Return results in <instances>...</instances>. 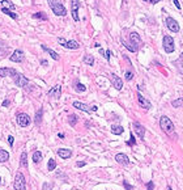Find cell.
<instances>
[{
  "label": "cell",
  "instance_id": "1",
  "mask_svg": "<svg viewBox=\"0 0 183 190\" xmlns=\"http://www.w3.org/2000/svg\"><path fill=\"white\" fill-rule=\"evenodd\" d=\"M48 6L52 9V12L56 16H66L67 14V9L59 0H48Z\"/></svg>",
  "mask_w": 183,
  "mask_h": 190
},
{
  "label": "cell",
  "instance_id": "2",
  "mask_svg": "<svg viewBox=\"0 0 183 190\" xmlns=\"http://www.w3.org/2000/svg\"><path fill=\"white\" fill-rule=\"evenodd\" d=\"M160 127L162 131H165L166 134H169L171 135L173 133H174V123L170 121L169 117H166V115H162L161 117V119H160Z\"/></svg>",
  "mask_w": 183,
  "mask_h": 190
},
{
  "label": "cell",
  "instance_id": "3",
  "mask_svg": "<svg viewBox=\"0 0 183 190\" xmlns=\"http://www.w3.org/2000/svg\"><path fill=\"white\" fill-rule=\"evenodd\" d=\"M162 43H164L165 52H167V54H171V52H174V51H175V43H174V40H173V37H170V36H165V37H164V41H162Z\"/></svg>",
  "mask_w": 183,
  "mask_h": 190
},
{
  "label": "cell",
  "instance_id": "4",
  "mask_svg": "<svg viewBox=\"0 0 183 190\" xmlns=\"http://www.w3.org/2000/svg\"><path fill=\"white\" fill-rule=\"evenodd\" d=\"M13 190H25V177L21 172H18L14 177L13 182Z\"/></svg>",
  "mask_w": 183,
  "mask_h": 190
},
{
  "label": "cell",
  "instance_id": "5",
  "mask_svg": "<svg viewBox=\"0 0 183 190\" xmlns=\"http://www.w3.org/2000/svg\"><path fill=\"white\" fill-rule=\"evenodd\" d=\"M13 81L17 87H20V88H25V87H28V84H29V79L24 76L22 74H20V72H17V74L13 76Z\"/></svg>",
  "mask_w": 183,
  "mask_h": 190
},
{
  "label": "cell",
  "instance_id": "6",
  "mask_svg": "<svg viewBox=\"0 0 183 190\" xmlns=\"http://www.w3.org/2000/svg\"><path fill=\"white\" fill-rule=\"evenodd\" d=\"M16 121L21 127H28V126L32 123L30 117H29L28 114H25V113H18L17 117H16Z\"/></svg>",
  "mask_w": 183,
  "mask_h": 190
},
{
  "label": "cell",
  "instance_id": "7",
  "mask_svg": "<svg viewBox=\"0 0 183 190\" xmlns=\"http://www.w3.org/2000/svg\"><path fill=\"white\" fill-rule=\"evenodd\" d=\"M58 42L60 43V45L63 46V47H66V48H71V50H77L78 47H80V45H78V42L77 41H66L64 38H62V37H59L58 38Z\"/></svg>",
  "mask_w": 183,
  "mask_h": 190
},
{
  "label": "cell",
  "instance_id": "8",
  "mask_svg": "<svg viewBox=\"0 0 183 190\" xmlns=\"http://www.w3.org/2000/svg\"><path fill=\"white\" fill-rule=\"evenodd\" d=\"M73 108H76L78 110H82V111H86V113H92V111H97V106H88L86 104H82L80 101H75L73 102Z\"/></svg>",
  "mask_w": 183,
  "mask_h": 190
},
{
  "label": "cell",
  "instance_id": "9",
  "mask_svg": "<svg viewBox=\"0 0 183 190\" xmlns=\"http://www.w3.org/2000/svg\"><path fill=\"white\" fill-rule=\"evenodd\" d=\"M165 22H166V26H167V29H169L170 32H173V33H178V32L181 30L179 24H178V21L174 20L173 17H167L166 20H165Z\"/></svg>",
  "mask_w": 183,
  "mask_h": 190
},
{
  "label": "cell",
  "instance_id": "10",
  "mask_svg": "<svg viewBox=\"0 0 183 190\" xmlns=\"http://www.w3.org/2000/svg\"><path fill=\"white\" fill-rule=\"evenodd\" d=\"M78 8H80V2L78 0H72L71 2V12H72V17L76 22H78L80 17H78Z\"/></svg>",
  "mask_w": 183,
  "mask_h": 190
},
{
  "label": "cell",
  "instance_id": "11",
  "mask_svg": "<svg viewBox=\"0 0 183 190\" xmlns=\"http://www.w3.org/2000/svg\"><path fill=\"white\" fill-rule=\"evenodd\" d=\"M130 43H132V46L135 47V48H137L139 50L140 48V46H141V38H140V36L137 33H135V32H132V33H130Z\"/></svg>",
  "mask_w": 183,
  "mask_h": 190
},
{
  "label": "cell",
  "instance_id": "12",
  "mask_svg": "<svg viewBox=\"0 0 183 190\" xmlns=\"http://www.w3.org/2000/svg\"><path fill=\"white\" fill-rule=\"evenodd\" d=\"M110 79H111V83H112V85H114V88H115V89L120 91L123 88V80L118 75L110 74Z\"/></svg>",
  "mask_w": 183,
  "mask_h": 190
},
{
  "label": "cell",
  "instance_id": "13",
  "mask_svg": "<svg viewBox=\"0 0 183 190\" xmlns=\"http://www.w3.org/2000/svg\"><path fill=\"white\" fill-rule=\"evenodd\" d=\"M132 127H133V130H135V133L137 134V136L144 140V136H145V127H144V126L140 125L139 122H133Z\"/></svg>",
  "mask_w": 183,
  "mask_h": 190
},
{
  "label": "cell",
  "instance_id": "14",
  "mask_svg": "<svg viewBox=\"0 0 183 190\" xmlns=\"http://www.w3.org/2000/svg\"><path fill=\"white\" fill-rule=\"evenodd\" d=\"M60 95H62V87L60 85H55L54 88H51L50 91H48V93H47L48 97L55 99V100H58L59 97H60Z\"/></svg>",
  "mask_w": 183,
  "mask_h": 190
},
{
  "label": "cell",
  "instance_id": "15",
  "mask_svg": "<svg viewBox=\"0 0 183 190\" xmlns=\"http://www.w3.org/2000/svg\"><path fill=\"white\" fill-rule=\"evenodd\" d=\"M9 60L12 62H16V63H21L24 62V52L21 50H14L13 54L9 56Z\"/></svg>",
  "mask_w": 183,
  "mask_h": 190
},
{
  "label": "cell",
  "instance_id": "16",
  "mask_svg": "<svg viewBox=\"0 0 183 190\" xmlns=\"http://www.w3.org/2000/svg\"><path fill=\"white\" fill-rule=\"evenodd\" d=\"M17 74V71L14 70V68H7V67H4V68H0V77H6V76H14Z\"/></svg>",
  "mask_w": 183,
  "mask_h": 190
},
{
  "label": "cell",
  "instance_id": "17",
  "mask_svg": "<svg viewBox=\"0 0 183 190\" xmlns=\"http://www.w3.org/2000/svg\"><path fill=\"white\" fill-rule=\"evenodd\" d=\"M137 100H139V104H140L145 110H149V109L152 108V104H151V102L148 101L144 96H141L140 93H137Z\"/></svg>",
  "mask_w": 183,
  "mask_h": 190
},
{
  "label": "cell",
  "instance_id": "18",
  "mask_svg": "<svg viewBox=\"0 0 183 190\" xmlns=\"http://www.w3.org/2000/svg\"><path fill=\"white\" fill-rule=\"evenodd\" d=\"M58 155L62 159H70L72 156V151L68 149V148H59L58 149Z\"/></svg>",
  "mask_w": 183,
  "mask_h": 190
},
{
  "label": "cell",
  "instance_id": "19",
  "mask_svg": "<svg viewBox=\"0 0 183 190\" xmlns=\"http://www.w3.org/2000/svg\"><path fill=\"white\" fill-rule=\"evenodd\" d=\"M115 160H116V163L123 164V165H127L128 163H130L128 156H127V155H124V153H116L115 155Z\"/></svg>",
  "mask_w": 183,
  "mask_h": 190
},
{
  "label": "cell",
  "instance_id": "20",
  "mask_svg": "<svg viewBox=\"0 0 183 190\" xmlns=\"http://www.w3.org/2000/svg\"><path fill=\"white\" fill-rule=\"evenodd\" d=\"M41 47H42V50H44L46 52H48V54H50V56L54 60H59V59H60V56H59V54H58L56 51L51 50V48H48L47 46H44V45H41Z\"/></svg>",
  "mask_w": 183,
  "mask_h": 190
},
{
  "label": "cell",
  "instance_id": "21",
  "mask_svg": "<svg viewBox=\"0 0 183 190\" xmlns=\"http://www.w3.org/2000/svg\"><path fill=\"white\" fill-rule=\"evenodd\" d=\"M0 3H2V8H7V9H11V11L16 9V6L9 2V0H0Z\"/></svg>",
  "mask_w": 183,
  "mask_h": 190
},
{
  "label": "cell",
  "instance_id": "22",
  "mask_svg": "<svg viewBox=\"0 0 183 190\" xmlns=\"http://www.w3.org/2000/svg\"><path fill=\"white\" fill-rule=\"evenodd\" d=\"M32 17L36 18V20H42V21H47V20H48L47 14L44 13V12H37V13H34Z\"/></svg>",
  "mask_w": 183,
  "mask_h": 190
},
{
  "label": "cell",
  "instance_id": "23",
  "mask_svg": "<svg viewBox=\"0 0 183 190\" xmlns=\"http://www.w3.org/2000/svg\"><path fill=\"white\" fill-rule=\"evenodd\" d=\"M8 159H9V153L7 152L6 149L0 148V161H2V163H6V161H8Z\"/></svg>",
  "mask_w": 183,
  "mask_h": 190
},
{
  "label": "cell",
  "instance_id": "24",
  "mask_svg": "<svg viewBox=\"0 0 183 190\" xmlns=\"http://www.w3.org/2000/svg\"><path fill=\"white\" fill-rule=\"evenodd\" d=\"M84 63L88 66H93L94 64V56L90 55V54H86L85 56H84Z\"/></svg>",
  "mask_w": 183,
  "mask_h": 190
},
{
  "label": "cell",
  "instance_id": "25",
  "mask_svg": "<svg viewBox=\"0 0 183 190\" xmlns=\"http://www.w3.org/2000/svg\"><path fill=\"white\" fill-rule=\"evenodd\" d=\"M33 163H36V164H38L39 161L42 160V152H39V151H34L33 152Z\"/></svg>",
  "mask_w": 183,
  "mask_h": 190
},
{
  "label": "cell",
  "instance_id": "26",
  "mask_svg": "<svg viewBox=\"0 0 183 190\" xmlns=\"http://www.w3.org/2000/svg\"><path fill=\"white\" fill-rule=\"evenodd\" d=\"M2 12L3 13H6L7 16H9V17H12L13 20H17V14L14 13L13 11H11V9H7V8H2Z\"/></svg>",
  "mask_w": 183,
  "mask_h": 190
},
{
  "label": "cell",
  "instance_id": "27",
  "mask_svg": "<svg viewBox=\"0 0 183 190\" xmlns=\"http://www.w3.org/2000/svg\"><path fill=\"white\" fill-rule=\"evenodd\" d=\"M123 131H124V129H123L122 126H112L111 127V133L114 135H120V134H123Z\"/></svg>",
  "mask_w": 183,
  "mask_h": 190
},
{
  "label": "cell",
  "instance_id": "28",
  "mask_svg": "<svg viewBox=\"0 0 183 190\" xmlns=\"http://www.w3.org/2000/svg\"><path fill=\"white\" fill-rule=\"evenodd\" d=\"M20 165H21V167H24V168L28 167V153L26 152H22L21 160H20Z\"/></svg>",
  "mask_w": 183,
  "mask_h": 190
},
{
  "label": "cell",
  "instance_id": "29",
  "mask_svg": "<svg viewBox=\"0 0 183 190\" xmlns=\"http://www.w3.org/2000/svg\"><path fill=\"white\" fill-rule=\"evenodd\" d=\"M42 115H43V109L41 108L38 111H37V114H36V118H34V122H36L37 125H39L42 122Z\"/></svg>",
  "mask_w": 183,
  "mask_h": 190
},
{
  "label": "cell",
  "instance_id": "30",
  "mask_svg": "<svg viewBox=\"0 0 183 190\" xmlns=\"http://www.w3.org/2000/svg\"><path fill=\"white\" fill-rule=\"evenodd\" d=\"M171 105L174 106V108H182V106H183V97H181V99H177L174 101H171Z\"/></svg>",
  "mask_w": 183,
  "mask_h": 190
},
{
  "label": "cell",
  "instance_id": "31",
  "mask_svg": "<svg viewBox=\"0 0 183 190\" xmlns=\"http://www.w3.org/2000/svg\"><path fill=\"white\" fill-rule=\"evenodd\" d=\"M55 168H56L55 160H54V159H50V160H48V164H47V169L50 170V172H52V170H55Z\"/></svg>",
  "mask_w": 183,
  "mask_h": 190
},
{
  "label": "cell",
  "instance_id": "32",
  "mask_svg": "<svg viewBox=\"0 0 183 190\" xmlns=\"http://www.w3.org/2000/svg\"><path fill=\"white\" fill-rule=\"evenodd\" d=\"M77 121H78V118H77V115H75V114H71L70 117H68V122H70L71 126H75L77 123Z\"/></svg>",
  "mask_w": 183,
  "mask_h": 190
},
{
  "label": "cell",
  "instance_id": "33",
  "mask_svg": "<svg viewBox=\"0 0 183 190\" xmlns=\"http://www.w3.org/2000/svg\"><path fill=\"white\" fill-rule=\"evenodd\" d=\"M175 64H177L178 68H179V71L183 72V51H182V54H181V56H179V59L177 60Z\"/></svg>",
  "mask_w": 183,
  "mask_h": 190
},
{
  "label": "cell",
  "instance_id": "34",
  "mask_svg": "<svg viewBox=\"0 0 183 190\" xmlns=\"http://www.w3.org/2000/svg\"><path fill=\"white\" fill-rule=\"evenodd\" d=\"M75 89L77 91V92H85L86 91V87L85 85H84V84H81V83H76V84H75Z\"/></svg>",
  "mask_w": 183,
  "mask_h": 190
},
{
  "label": "cell",
  "instance_id": "35",
  "mask_svg": "<svg viewBox=\"0 0 183 190\" xmlns=\"http://www.w3.org/2000/svg\"><path fill=\"white\" fill-rule=\"evenodd\" d=\"M122 43H123V46L127 47L130 51H132V52H136V51H137V48H135L132 45H130V43H128V42H126V41H123V40H122Z\"/></svg>",
  "mask_w": 183,
  "mask_h": 190
},
{
  "label": "cell",
  "instance_id": "36",
  "mask_svg": "<svg viewBox=\"0 0 183 190\" xmlns=\"http://www.w3.org/2000/svg\"><path fill=\"white\" fill-rule=\"evenodd\" d=\"M100 52H101V54H102L103 56L106 58V60H107V62L110 60V55H111V51H110V50H106V51H103L102 48H101V50H100Z\"/></svg>",
  "mask_w": 183,
  "mask_h": 190
},
{
  "label": "cell",
  "instance_id": "37",
  "mask_svg": "<svg viewBox=\"0 0 183 190\" xmlns=\"http://www.w3.org/2000/svg\"><path fill=\"white\" fill-rule=\"evenodd\" d=\"M126 80L127 81H130V80H132V77H133V72L132 71H126Z\"/></svg>",
  "mask_w": 183,
  "mask_h": 190
},
{
  "label": "cell",
  "instance_id": "38",
  "mask_svg": "<svg viewBox=\"0 0 183 190\" xmlns=\"http://www.w3.org/2000/svg\"><path fill=\"white\" fill-rule=\"evenodd\" d=\"M123 185H124V189H126V190H133V186H132V185L128 184V182L126 181V180H124V181H123Z\"/></svg>",
  "mask_w": 183,
  "mask_h": 190
},
{
  "label": "cell",
  "instance_id": "39",
  "mask_svg": "<svg viewBox=\"0 0 183 190\" xmlns=\"http://www.w3.org/2000/svg\"><path fill=\"white\" fill-rule=\"evenodd\" d=\"M153 189H154V182L149 181V182L147 184V190H153Z\"/></svg>",
  "mask_w": 183,
  "mask_h": 190
},
{
  "label": "cell",
  "instance_id": "40",
  "mask_svg": "<svg viewBox=\"0 0 183 190\" xmlns=\"http://www.w3.org/2000/svg\"><path fill=\"white\" fill-rule=\"evenodd\" d=\"M127 144L128 145H135L136 144V140H135V138H133V135L131 134V139H130V142H127Z\"/></svg>",
  "mask_w": 183,
  "mask_h": 190
},
{
  "label": "cell",
  "instance_id": "41",
  "mask_svg": "<svg viewBox=\"0 0 183 190\" xmlns=\"http://www.w3.org/2000/svg\"><path fill=\"white\" fill-rule=\"evenodd\" d=\"M13 142H14V138L12 135H9L8 136V143H9V145H13Z\"/></svg>",
  "mask_w": 183,
  "mask_h": 190
},
{
  "label": "cell",
  "instance_id": "42",
  "mask_svg": "<svg viewBox=\"0 0 183 190\" xmlns=\"http://www.w3.org/2000/svg\"><path fill=\"white\" fill-rule=\"evenodd\" d=\"M144 2H148V3H151V4H157V3H160L161 0H144Z\"/></svg>",
  "mask_w": 183,
  "mask_h": 190
},
{
  "label": "cell",
  "instance_id": "43",
  "mask_svg": "<svg viewBox=\"0 0 183 190\" xmlns=\"http://www.w3.org/2000/svg\"><path fill=\"white\" fill-rule=\"evenodd\" d=\"M174 2V4H175V7L178 8V9H181V4H179V0H173Z\"/></svg>",
  "mask_w": 183,
  "mask_h": 190
},
{
  "label": "cell",
  "instance_id": "44",
  "mask_svg": "<svg viewBox=\"0 0 183 190\" xmlns=\"http://www.w3.org/2000/svg\"><path fill=\"white\" fill-rule=\"evenodd\" d=\"M9 104H11V101H9V100H4L3 101V106H8Z\"/></svg>",
  "mask_w": 183,
  "mask_h": 190
},
{
  "label": "cell",
  "instance_id": "45",
  "mask_svg": "<svg viewBox=\"0 0 183 190\" xmlns=\"http://www.w3.org/2000/svg\"><path fill=\"white\" fill-rule=\"evenodd\" d=\"M85 164H86L85 161H78L76 165H77V167H84V165H85Z\"/></svg>",
  "mask_w": 183,
  "mask_h": 190
},
{
  "label": "cell",
  "instance_id": "46",
  "mask_svg": "<svg viewBox=\"0 0 183 190\" xmlns=\"http://www.w3.org/2000/svg\"><path fill=\"white\" fill-rule=\"evenodd\" d=\"M41 64H42V66H47L48 62H47V60H41Z\"/></svg>",
  "mask_w": 183,
  "mask_h": 190
},
{
  "label": "cell",
  "instance_id": "47",
  "mask_svg": "<svg viewBox=\"0 0 183 190\" xmlns=\"http://www.w3.org/2000/svg\"><path fill=\"white\" fill-rule=\"evenodd\" d=\"M0 182H2V177H0Z\"/></svg>",
  "mask_w": 183,
  "mask_h": 190
}]
</instances>
